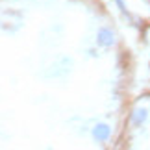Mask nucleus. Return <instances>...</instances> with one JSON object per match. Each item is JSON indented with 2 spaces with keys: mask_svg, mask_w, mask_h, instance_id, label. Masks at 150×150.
<instances>
[{
  "mask_svg": "<svg viewBox=\"0 0 150 150\" xmlns=\"http://www.w3.org/2000/svg\"><path fill=\"white\" fill-rule=\"evenodd\" d=\"M96 41H98L100 47H111L113 41H115V35H113L111 30H108V28H102V30H98Z\"/></svg>",
  "mask_w": 150,
  "mask_h": 150,
  "instance_id": "obj_1",
  "label": "nucleus"
},
{
  "mask_svg": "<svg viewBox=\"0 0 150 150\" xmlns=\"http://www.w3.org/2000/svg\"><path fill=\"white\" fill-rule=\"evenodd\" d=\"M109 134H111V130H109L108 124H96L95 130H93L95 139H98V141H106L108 137H109Z\"/></svg>",
  "mask_w": 150,
  "mask_h": 150,
  "instance_id": "obj_2",
  "label": "nucleus"
},
{
  "mask_svg": "<svg viewBox=\"0 0 150 150\" xmlns=\"http://www.w3.org/2000/svg\"><path fill=\"white\" fill-rule=\"evenodd\" d=\"M117 4L120 6V9H122V13H126V8H124V2H122V0H117Z\"/></svg>",
  "mask_w": 150,
  "mask_h": 150,
  "instance_id": "obj_4",
  "label": "nucleus"
},
{
  "mask_svg": "<svg viewBox=\"0 0 150 150\" xmlns=\"http://www.w3.org/2000/svg\"><path fill=\"white\" fill-rule=\"evenodd\" d=\"M146 120V109H135L134 113H132V122H134L135 126H141L143 122Z\"/></svg>",
  "mask_w": 150,
  "mask_h": 150,
  "instance_id": "obj_3",
  "label": "nucleus"
}]
</instances>
